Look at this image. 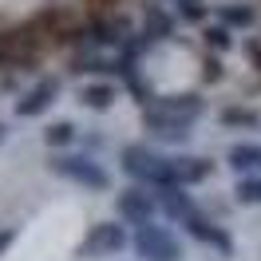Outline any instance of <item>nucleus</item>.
<instances>
[{"mask_svg":"<svg viewBox=\"0 0 261 261\" xmlns=\"http://www.w3.org/2000/svg\"><path fill=\"white\" fill-rule=\"evenodd\" d=\"M206 111V99L202 95H163V99H147V107H143V123L150 130H159L163 139H182V135H190V123H194L198 115Z\"/></svg>","mask_w":261,"mask_h":261,"instance_id":"f257e3e1","label":"nucleus"},{"mask_svg":"<svg viewBox=\"0 0 261 261\" xmlns=\"http://www.w3.org/2000/svg\"><path fill=\"white\" fill-rule=\"evenodd\" d=\"M123 170H127L135 182H143V186H159V190H170V186H178L174 182V163L159 154V150L143 147V143H135V147L123 150Z\"/></svg>","mask_w":261,"mask_h":261,"instance_id":"f03ea898","label":"nucleus"},{"mask_svg":"<svg viewBox=\"0 0 261 261\" xmlns=\"http://www.w3.org/2000/svg\"><path fill=\"white\" fill-rule=\"evenodd\" d=\"M48 166H51V174L75 182V186H87V190H107V186H111V174L99 163L83 159V154H64V159H51Z\"/></svg>","mask_w":261,"mask_h":261,"instance_id":"7ed1b4c3","label":"nucleus"},{"mask_svg":"<svg viewBox=\"0 0 261 261\" xmlns=\"http://www.w3.org/2000/svg\"><path fill=\"white\" fill-rule=\"evenodd\" d=\"M127 245H130V238H127V229L119 226V222H99V226H91V233L83 238L80 257H87V261L115 257V253H123Z\"/></svg>","mask_w":261,"mask_h":261,"instance_id":"20e7f679","label":"nucleus"},{"mask_svg":"<svg viewBox=\"0 0 261 261\" xmlns=\"http://www.w3.org/2000/svg\"><path fill=\"white\" fill-rule=\"evenodd\" d=\"M135 253L143 261H182V245L166 226H143L135 233Z\"/></svg>","mask_w":261,"mask_h":261,"instance_id":"39448f33","label":"nucleus"},{"mask_svg":"<svg viewBox=\"0 0 261 261\" xmlns=\"http://www.w3.org/2000/svg\"><path fill=\"white\" fill-rule=\"evenodd\" d=\"M115 210L123 214V222H135V226H147L154 210H159V194H150L147 186H130L115 198Z\"/></svg>","mask_w":261,"mask_h":261,"instance_id":"423d86ee","label":"nucleus"},{"mask_svg":"<svg viewBox=\"0 0 261 261\" xmlns=\"http://www.w3.org/2000/svg\"><path fill=\"white\" fill-rule=\"evenodd\" d=\"M60 99V80L56 75H44V80L36 83L32 91H24V95L16 99V115H24V119H32V115H44Z\"/></svg>","mask_w":261,"mask_h":261,"instance_id":"0eeeda50","label":"nucleus"},{"mask_svg":"<svg viewBox=\"0 0 261 261\" xmlns=\"http://www.w3.org/2000/svg\"><path fill=\"white\" fill-rule=\"evenodd\" d=\"M182 226H186V233H190V238H194V242H202V245H214V249H222V253H229V249H233V242H229V233L222 226H214V222H206V218H202V214H190V218H186V222H182Z\"/></svg>","mask_w":261,"mask_h":261,"instance_id":"6e6552de","label":"nucleus"},{"mask_svg":"<svg viewBox=\"0 0 261 261\" xmlns=\"http://www.w3.org/2000/svg\"><path fill=\"white\" fill-rule=\"evenodd\" d=\"M229 166L242 178H261V143H238V147H229Z\"/></svg>","mask_w":261,"mask_h":261,"instance_id":"1a4fd4ad","label":"nucleus"},{"mask_svg":"<svg viewBox=\"0 0 261 261\" xmlns=\"http://www.w3.org/2000/svg\"><path fill=\"white\" fill-rule=\"evenodd\" d=\"M174 163V182L178 186H194V182L210 178V159H170Z\"/></svg>","mask_w":261,"mask_h":261,"instance_id":"9d476101","label":"nucleus"},{"mask_svg":"<svg viewBox=\"0 0 261 261\" xmlns=\"http://www.w3.org/2000/svg\"><path fill=\"white\" fill-rule=\"evenodd\" d=\"M91 40L95 44H119V40H127V16H99L91 24Z\"/></svg>","mask_w":261,"mask_h":261,"instance_id":"9b49d317","label":"nucleus"},{"mask_svg":"<svg viewBox=\"0 0 261 261\" xmlns=\"http://www.w3.org/2000/svg\"><path fill=\"white\" fill-rule=\"evenodd\" d=\"M159 210H166L170 218L186 222V218L194 214V202L182 194V186H170V190H159Z\"/></svg>","mask_w":261,"mask_h":261,"instance_id":"f8f14e48","label":"nucleus"},{"mask_svg":"<svg viewBox=\"0 0 261 261\" xmlns=\"http://www.w3.org/2000/svg\"><path fill=\"white\" fill-rule=\"evenodd\" d=\"M80 103L87 107V111H107L115 103V87L111 83H87L80 91Z\"/></svg>","mask_w":261,"mask_h":261,"instance_id":"ddd939ff","label":"nucleus"},{"mask_svg":"<svg viewBox=\"0 0 261 261\" xmlns=\"http://www.w3.org/2000/svg\"><path fill=\"white\" fill-rule=\"evenodd\" d=\"M218 20H222L226 28H249V24L257 20V12H253L249 4H222V8H218Z\"/></svg>","mask_w":261,"mask_h":261,"instance_id":"4468645a","label":"nucleus"},{"mask_svg":"<svg viewBox=\"0 0 261 261\" xmlns=\"http://www.w3.org/2000/svg\"><path fill=\"white\" fill-rule=\"evenodd\" d=\"M147 40H166L170 36V16H166L163 8H150L147 12V28H143Z\"/></svg>","mask_w":261,"mask_h":261,"instance_id":"2eb2a0df","label":"nucleus"},{"mask_svg":"<svg viewBox=\"0 0 261 261\" xmlns=\"http://www.w3.org/2000/svg\"><path fill=\"white\" fill-rule=\"evenodd\" d=\"M44 139H48V147H67V143H75V127L67 119H60V123H51L44 130Z\"/></svg>","mask_w":261,"mask_h":261,"instance_id":"dca6fc26","label":"nucleus"},{"mask_svg":"<svg viewBox=\"0 0 261 261\" xmlns=\"http://www.w3.org/2000/svg\"><path fill=\"white\" fill-rule=\"evenodd\" d=\"M233 194H238L242 206H261V178H242Z\"/></svg>","mask_w":261,"mask_h":261,"instance_id":"f3484780","label":"nucleus"},{"mask_svg":"<svg viewBox=\"0 0 261 261\" xmlns=\"http://www.w3.org/2000/svg\"><path fill=\"white\" fill-rule=\"evenodd\" d=\"M206 44H210L214 51H229V44H233V40H229V28L226 24H210V28H206Z\"/></svg>","mask_w":261,"mask_h":261,"instance_id":"a211bd4d","label":"nucleus"},{"mask_svg":"<svg viewBox=\"0 0 261 261\" xmlns=\"http://www.w3.org/2000/svg\"><path fill=\"white\" fill-rule=\"evenodd\" d=\"M178 16L190 20V24H202L206 20V4L202 0H178Z\"/></svg>","mask_w":261,"mask_h":261,"instance_id":"6ab92c4d","label":"nucleus"},{"mask_svg":"<svg viewBox=\"0 0 261 261\" xmlns=\"http://www.w3.org/2000/svg\"><path fill=\"white\" fill-rule=\"evenodd\" d=\"M222 119H226L229 127H257V123H261V119H257L253 111H226Z\"/></svg>","mask_w":261,"mask_h":261,"instance_id":"aec40b11","label":"nucleus"},{"mask_svg":"<svg viewBox=\"0 0 261 261\" xmlns=\"http://www.w3.org/2000/svg\"><path fill=\"white\" fill-rule=\"evenodd\" d=\"M12 238H16L12 229H0V249H8V245H12Z\"/></svg>","mask_w":261,"mask_h":261,"instance_id":"412c9836","label":"nucleus"},{"mask_svg":"<svg viewBox=\"0 0 261 261\" xmlns=\"http://www.w3.org/2000/svg\"><path fill=\"white\" fill-rule=\"evenodd\" d=\"M4 139H8V127H4V123H0V147H4Z\"/></svg>","mask_w":261,"mask_h":261,"instance_id":"4be33fe9","label":"nucleus"}]
</instances>
